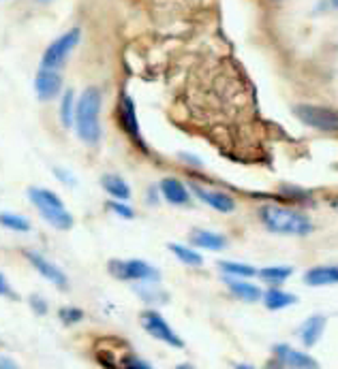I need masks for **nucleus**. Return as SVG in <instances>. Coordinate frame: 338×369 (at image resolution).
<instances>
[{"label":"nucleus","instance_id":"f257e3e1","mask_svg":"<svg viewBox=\"0 0 338 369\" xmlns=\"http://www.w3.org/2000/svg\"><path fill=\"white\" fill-rule=\"evenodd\" d=\"M73 127H75L77 137L84 144H88V146L98 144V139H101V92H98V88L90 86L79 94Z\"/></svg>","mask_w":338,"mask_h":369},{"label":"nucleus","instance_id":"f03ea898","mask_svg":"<svg viewBox=\"0 0 338 369\" xmlns=\"http://www.w3.org/2000/svg\"><path fill=\"white\" fill-rule=\"evenodd\" d=\"M261 224L276 235H291V237H304L312 233V222L302 211H295L291 207L283 205H264L259 209Z\"/></svg>","mask_w":338,"mask_h":369},{"label":"nucleus","instance_id":"7ed1b4c3","mask_svg":"<svg viewBox=\"0 0 338 369\" xmlns=\"http://www.w3.org/2000/svg\"><path fill=\"white\" fill-rule=\"evenodd\" d=\"M28 199L30 203L39 209L41 218L52 224L56 230H69L73 228V216L71 211L64 207L62 199L54 192V190H47V188H30L28 190Z\"/></svg>","mask_w":338,"mask_h":369},{"label":"nucleus","instance_id":"20e7f679","mask_svg":"<svg viewBox=\"0 0 338 369\" xmlns=\"http://www.w3.org/2000/svg\"><path fill=\"white\" fill-rule=\"evenodd\" d=\"M107 271L111 278L123 282H159L161 274L157 267L142 259H111L107 263Z\"/></svg>","mask_w":338,"mask_h":369},{"label":"nucleus","instance_id":"39448f33","mask_svg":"<svg viewBox=\"0 0 338 369\" xmlns=\"http://www.w3.org/2000/svg\"><path fill=\"white\" fill-rule=\"evenodd\" d=\"M295 117L302 122L304 127L319 131V133H338V111L332 107L323 105H310V102H300L293 107Z\"/></svg>","mask_w":338,"mask_h":369},{"label":"nucleus","instance_id":"423d86ee","mask_svg":"<svg viewBox=\"0 0 338 369\" xmlns=\"http://www.w3.org/2000/svg\"><path fill=\"white\" fill-rule=\"evenodd\" d=\"M79 39H81V30L79 28H71L62 37H58L56 41H52L50 47L41 56V69H54V71H58L67 62V58L71 56V52L77 47Z\"/></svg>","mask_w":338,"mask_h":369},{"label":"nucleus","instance_id":"0eeeda50","mask_svg":"<svg viewBox=\"0 0 338 369\" xmlns=\"http://www.w3.org/2000/svg\"><path fill=\"white\" fill-rule=\"evenodd\" d=\"M140 322H142L144 331H146L148 335H152L154 339H159V341H163V344H167V346H171V348H184L182 337L169 327V322H167L157 310H146V312H142Z\"/></svg>","mask_w":338,"mask_h":369},{"label":"nucleus","instance_id":"6e6552de","mask_svg":"<svg viewBox=\"0 0 338 369\" xmlns=\"http://www.w3.org/2000/svg\"><path fill=\"white\" fill-rule=\"evenodd\" d=\"M191 192L201 201L205 203L208 207H212L214 211H220V213H232L236 209V199L227 192H220V190H208L199 184H193L191 186Z\"/></svg>","mask_w":338,"mask_h":369},{"label":"nucleus","instance_id":"1a4fd4ad","mask_svg":"<svg viewBox=\"0 0 338 369\" xmlns=\"http://www.w3.org/2000/svg\"><path fill=\"white\" fill-rule=\"evenodd\" d=\"M118 119H120V127L123 131L133 139L137 141L142 148H144V141H142V133H140V122H137V111H135V102L129 94H123L120 96V105H118Z\"/></svg>","mask_w":338,"mask_h":369},{"label":"nucleus","instance_id":"9d476101","mask_svg":"<svg viewBox=\"0 0 338 369\" xmlns=\"http://www.w3.org/2000/svg\"><path fill=\"white\" fill-rule=\"evenodd\" d=\"M274 356L287 369H319V363L310 354L300 352V350L291 348L289 344H276L274 346Z\"/></svg>","mask_w":338,"mask_h":369},{"label":"nucleus","instance_id":"9b49d317","mask_svg":"<svg viewBox=\"0 0 338 369\" xmlns=\"http://www.w3.org/2000/svg\"><path fill=\"white\" fill-rule=\"evenodd\" d=\"M35 92L39 100H54L62 92V75L54 69H41L35 77Z\"/></svg>","mask_w":338,"mask_h":369},{"label":"nucleus","instance_id":"f8f14e48","mask_svg":"<svg viewBox=\"0 0 338 369\" xmlns=\"http://www.w3.org/2000/svg\"><path fill=\"white\" fill-rule=\"evenodd\" d=\"M26 259H28V263H30L45 280H50L56 288H62V291L69 288V280H67V276L62 274V269L56 267L54 263H50L45 257H41V254H37V252H26Z\"/></svg>","mask_w":338,"mask_h":369},{"label":"nucleus","instance_id":"ddd939ff","mask_svg":"<svg viewBox=\"0 0 338 369\" xmlns=\"http://www.w3.org/2000/svg\"><path fill=\"white\" fill-rule=\"evenodd\" d=\"M159 192L169 205L180 207V205H188L191 201V190L178 177H163L159 184Z\"/></svg>","mask_w":338,"mask_h":369},{"label":"nucleus","instance_id":"4468645a","mask_svg":"<svg viewBox=\"0 0 338 369\" xmlns=\"http://www.w3.org/2000/svg\"><path fill=\"white\" fill-rule=\"evenodd\" d=\"M191 243L199 250H212L218 252L227 245V237L220 233H212V230H203V228H195L191 233Z\"/></svg>","mask_w":338,"mask_h":369},{"label":"nucleus","instance_id":"2eb2a0df","mask_svg":"<svg viewBox=\"0 0 338 369\" xmlns=\"http://www.w3.org/2000/svg\"><path fill=\"white\" fill-rule=\"evenodd\" d=\"M325 316H321V314H315V316H310L302 327H300V339H302V344L306 346V348H312L319 339H321V335H323V331H325Z\"/></svg>","mask_w":338,"mask_h":369},{"label":"nucleus","instance_id":"dca6fc26","mask_svg":"<svg viewBox=\"0 0 338 369\" xmlns=\"http://www.w3.org/2000/svg\"><path fill=\"white\" fill-rule=\"evenodd\" d=\"M304 282L308 286H329V284H338V265H321V267H312L304 274Z\"/></svg>","mask_w":338,"mask_h":369},{"label":"nucleus","instance_id":"f3484780","mask_svg":"<svg viewBox=\"0 0 338 369\" xmlns=\"http://www.w3.org/2000/svg\"><path fill=\"white\" fill-rule=\"evenodd\" d=\"M227 286H230L232 295H236L238 299H242L247 303H255V301L264 299L261 288L251 284V282H247V280H242V278H227Z\"/></svg>","mask_w":338,"mask_h":369},{"label":"nucleus","instance_id":"a211bd4d","mask_svg":"<svg viewBox=\"0 0 338 369\" xmlns=\"http://www.w3.org/2000/svg\"><path fill=\"white\" fill-rule=\"evenodd\" d=\"M101 186H103V190H105L111 199H116V201H127V199H131V188H129V184H127L120 175L105 173V175L101 177Z\"/></svg>","mask_w":338,"mask_h":369},{"label":"nucleus","instance_id":"6ab92c4d","mask_svg":"<svg viewBox=\"0 0 338 369\" xmlns=\"http://www.w3.org/2000/svg\"><path fill=\"white\" fill-rule=\"evenodd\" d=\"M264 303H266L268 310L278 312V310H285L289 305H295L298 303V297L291 295V293H287V291H281V288L272 286V288H268L264 293Z\"/></svg>","mask_w":338,"mask_h":369},{"label":"nucleus","instance_id":"aec40b11","mask_svg":"<svg viewBox=\"0 0 338 369\" xmlns=\"http://www.w3.org/2000/svg\"><path fill=\"white\" fill-rule=\"evenodd\" d=\"M291 274H293V267H287V265H274V267H264V269H257V276H259L264 282L272 284V286L283 284L285 280H289V278H291Z\"/></svg>","mask_w":338,"mask_h":369},{"label":"nucleus","instance_id":"412c9836","mask_svg":"<svg viewBox=\"0 0 338 369\" xmlns=\"http://www.w3.org/2000/svg\"><path fill=\"white\" fill-rule=\"evenodd\" d=\"M218 269L225 276H227V278H242V280H247V278L257 276V269L255 267H251L247 263H236V261H220L218 263Z\"/></svg>","mask_w":338,"mask_h":369},{"label":"nucleus","instance_id":"4be33fe9","mask_svg":"<svg viewBox=\"0 0 338 369\" xmlns=\"http://www.w3.org/2000/svg\"><path fill=\"white\" fill-rule=\"evenodd\" d=\"M75 109H77L75 92L67 90L62 94V100H60V122H62L64 129H71L75 124Z\"/></svg>","mask_w":338,"mask_h":369},{"label":"nucleus","instance_id":"5701e85b","mask_svg":"<svg viewBox=\"0 0 338 369\" xmlns=\"http://www.w3.org/2000/svg\"><path fill=\"white\" fill-rule=\"evenodd\" d=\"M169 250L171 254L186 267H199L203 263V257L193 250V248H186V245H180V243H169Z\"/></svg>","mask_w":338,"mask_h":369},{"label":"nucleus","instance_id":"b1692460","mask_svg":"<svg viewBox=\"0 0 338 369\" xmlns=\"http://www.w3.org/2000/svg\"><path fill=\"white\" fill-rule=\"evenodd\" d=\"M0 226L13 230V233H28L30 230V222L20 216V213H11V211H0Z\"/></svg>","mask_w":338,"mask_h":369},{"label":"nucleus","instance_id":"393cba45","mask_svg":"<svg viewBox=\"0 0 338 369\" xmlns=\"http://www.w3.org/2000/svg\"><path fill=\"white\" fill-rule=\"evenodd\" d=\"M107 209H111L114 211L118 218H123V220H133L135 218V211H133V207L131 205H127L125 201H116V199H111L109 203H107Z\"/></svg>","mask_w":338,"mask_h":369},{"label":"nucleus","instance_id":"a878e982","mask_svg":"<svg viewBox=\"0 0 338 369\" xmlns=\"http://www.w3.org/2000/svg\"><path fill=\"white\" fill-rule=\"evenodd\" d=\"M58 316H60V320H62V324H77L81 318H84V312L79 310V308H73V305H64V308H60L58 310Z\"/></svg>","mask_w":338,"mask_h":369},{"label":"nucleus","instance_id":"bb28decb","mask_svg":"<svg viewBox=\"0 0 338 369\" xmlns=\"http://www.w3.org/2000/svg\"><path fill=\"white\" fill-rule=\"evenodd\" d=\"M118 369H154V367L148 361L140 358L137 354H127V356L120 358Z\"/></svg>","mask_w":338,"mask_h":369},{"label":"nucleus","instance_id":"cd10ccee","mask_svg":"<svg viewBox=\"0 0 338 369\" xmlns=\"http://www.w3.org/2000/svg\"><path fill=\"white\" fill-rule=\"evenodd\" d=\"M135 291H137V295H140L144 301H148V303H165V301H167V295H165V293H161V291H154V288H144V286H137Z\"/></svg>","mask_w":338,"mask_h":369},{"label":"nucleus","instance_id":"c85d7f7f","mask_svg":"<svg viewBox=\"0 0 338 369\" xmlns=\"http://www.w3.org/2000/svg\"><path fill=\"white\" fill-rule=\"evenodd\" d=\"M30 308L35 310V314H39V316H43V314H47V303H45V299L43 297H39V295H33L30 299Z\"/></svg>","mask_w":338,"mask_h":369},{"label":"nucleus","instance_id":"c756f323","mask_svg":"<svg viewBox=\"0 0 338 369\" xmlns=\"http://www.w3.org/2000/svg\"><path fill=\"white\" fill-rule=\"evenodd\" d=\"M0 297H9V299H18V295L13 293L11 284L7 282V278L0 274Z\"/></svg>","mask_w":338,"mask_h":369},{"label":"nucleus","instance_id":"7c9ffc66","mask_svg":"<svg viewBox=\"0 0 338 369\" xmlns=\"http://www.w3.org/2000/svg\"><path fill=\"white\" fill-rule=\"evenodd\" d=\"M0 369H22V367L9 356H0Z\"/></svg>","mask_w":338,"mask_h":369},{"label":"nucleus","instance_id":"2f4dec72","mask_svg":"<svg viewBox=\"0 0 338 369\" xmlns=\"http://www.w3.org/2000/svg\"><path fill=\"white\" fill-rule=\"evenodd\" d=\"M54 175H56V177H60V180H62L64 184H69V186H75V180H73V177H71V175H69L67 171H62V169H54Z\"/></svg>","mask_w":338,"mask_h":369},{"label":"nucleus","instance_id":"473e14b6","mask_svg":"<svg viewBox=\"0 0 338 369\" xmlns=\"http://www.w3.org/2000/svg\"><path fill=\"white\" fill-rule=\"evenodd\" d=\"M266 369H287V367H285L278 358H274V361H270V363L266 365Z\"/></svg>","mask_w":338,"mask_h":369},{"label":"nucleus","instance_id":"72a5a7b5","mask_svg":"<svg viewBox=\"0 0 338 369\" xmlns=\"http://www.w3.org/2000/svg\"><path fill=\"white\" fill-rule=\"evenodd\" d=\"M234 369H255L253 365H247V363H240V365H236Z\"/></svg>","mask_w":338,"mask_h":369},{"label":"nucleus","instance_id":"f704fd0d","mask_svg":"<svg viewBox=\"0 0 338 369\" xmlns=\"http://www.w3.org/2000/svg\"><path fill=\"white\" fill-rule=\"evenodd\" d=\"M176 369H195L193 365H188V363H182V365H178Z\"/></svg>","mask_w":338,"mask_h":369},{"label":"nucleus","instance_id":"c9c22d12","mask_svg":"<svg viewBox=\"0 0 338 369\" xmlns=\"http://www.w3.org/2000/svg\"><path fill=\"white\" fill-rule=\"evenodd\" d=\"M37 3H41V5H47V3H52V0H37Z\"/></svg>","mask_w":338,"mask_h":369},{"label":"nucleus","instance_id":"e433bc0d","mask_svg":"<svg viewBox=\"0 0 338 369\" xmlns=\"http://www.w3.org/2000/svg\"><path fill=\"white\" fill-rule=\"evenodd\" d=\"M332 5H334V7L338 9V0H332Z\"/></svg>","mask_w":338,"mask_h":369}]
</instances>
